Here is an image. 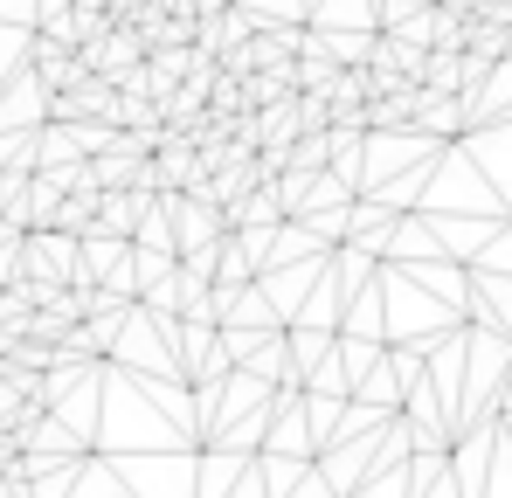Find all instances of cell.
I'll list each match as a JSON object with an SVG mask.
<instances>
[{
  "mask_svg": "<svg viewBox=\"0 0 512 498\" xmlns=\"http://www.w3.org/2000/svg\"><path fill=\"white\" fill-rule=\"evenodd\" d=\"M416 111H423L429 132H457V125H464V104H457V97H436V90L416 97Z\"/></svg>",
  "mask_w": 512,
  "mask_h": 498,
  "instance_id": "cell-1",
  "label": "cell"
}]
</instances>
